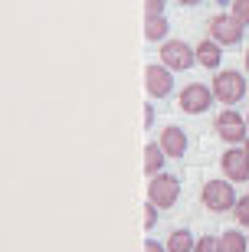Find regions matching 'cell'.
<instances>
[{"mask_svg": "<svg viewBox=\"0 0 249 252\" xmlns=\"http://www.w3.org/2000/svg\"><path fill=\"white\" fill-rule=\"evenodd\" d=\"M210 33L216 43H226V46H233V43H240L243 36V23L233 13H216V17L210 20Z\"/></svg>", "mask_w": 249, "mask_h": 252, "instance_id": "cell-5", "label": "cell"}, {"mask_svg": "<svg viewBox=\"0 0 249 252\" xmlns=\"http://www.w3.org/2000/svg\"><path fill=\"white\" fill-rule=\"evenodd\" d=\"M177 196H180V184H177V177H171V174H154L148 184V200L154 206H161V210H167V206L177 203Z\"/></svg>", "mask_w": 249, "mask_h": 252, "instance_id": "cell-2", "label": "cell"}, {"mask_svg": "<svg viewBox=\"0 0 249 252\" xmlns=\"http://www.w3.org/2000/svg\"><path fill=\"white\" fill-rule=\"evenodd\" d=\"M200 200L213 213H223V210H233L236 206V193H233V187L226 180H207L203 190H200Z\"/></svg>", "mask_w": 249, "mask_h": 252, "instance_id": "cell-1", "label": "cell"}, {"mask_svg": "<svg viewBox=\"0 0 249 252\" xmlns=\"http://www.w3.org/2000/svg\"><path fill=\"white\" fill-rule=\"evenodd\" d=\"M144 210H148V213H144V226H148V229H151V226H154V223H157V213H154V203H148V206H144Z\"/></svg>", "mask_w": 249, "mask_h": 252, "instance_id": "cell-20", "label": "cell"}, {"mask_svg": "<svg viewBox=\"0 0 249 252\" xmlns=\"http://www.w3.org/2000/svg\"><path fill=\"white\" fill-rule=\"evenodd\" d=\"M246 151H249V144H246Z\"/></svg>", "mask_w": 249, "mask_h": 252, "instance_id": "cell-24", "label": "cell"}, {"mask_svg": "<svg viewBox=\"0 0 249 252\" xmlns=\"http://www.w3.org/2000/svg\"><path fill=\"white\" fill-rule=\"evenodd\" d=\"M220 252H246V239H243L236 229L220 236Z\"/></svg>", "mask_w": 249, "mask_h": 252, "instance_id": "cell-14", "label": "cell"}, {"mask_svg": "<svg viewBox=\"0 0 249 252\" xmlns=\"http://www.w3.org/2000/svg\"><path fill=\"white\" fill-rule=\"evenodd\" d=\"M144 252H167V249H161L157 239H148V243H144Z\"/></svg>", "mask_w": 249, "mask_h": 252, "instance_id": "cell-21", "label": "cell"}, {"mask_svg": "<svg viewBox=\"0 0 249 252\" xmlns=\"http://www.w3.org/2000/svg\"><path fill=\"white\" fill-rule=\"evenodd\" d=\"M167 30H171V27H167L164 17H148V20H144V36H148V39H161Z\"/></svg>", "mask_w": 249, "mask_h": 252, "instance_id": "cell-15", "label": "cell"}, {"mask_svg": "<svg viewBox=\"0 0 249 252\" xmlns=\"http://www.w3.org/2000/svg\"><path fill=\"white\" fill-rule=\"evenodd\" d=\"M246 125H249V118H246Z\"/></svg>", "mask_w": 249, "mask_h": 252, "instance_id": "cell-25", "label": "cell"}, {"mask_svg": "<svg viewBox=\"0 0 249 252\" xmlns=\"http://www.w3.org/2000/svg\"><path fill=\"white\" fill-rule=\"evenodd\" d=\"M161 59H164L167 69H190L197 63V49H190L180 39H167L164 46H161Z\"/></svg>", "mask_w": 249, "mask_h": 252, "instance_id": "cell-4", "label": "cell"}, {"mask_svg": "<svg viewBox=\"0 0 249 252\" xmlns=\"http://www.w3.org/2000/svg\"><path fill=\"white\" fill-rule=\"evenodd\" d=\"M194 252H220V243H213V236H203L200 243L194 246Z\"/></svg>", "mask_w": 249, "mask_h": 252, "instance_id": "cell-18", "label": "cell"}, {"mask_svg": "<svg viewBox=\"0 0 249 252\" xmlns=\"http://www.w3.org/2000/svg\"><path fill=\"white\" fill-rule=\"evenodd\" d=\"M161 154H164V148H161V144H148V148H144V170H148L151 177L161 170V160H164Z\"/></svg>", "mask_w": 249, "mask_h": 252, "instance_id": "cell-13", "label": "cell"}, {"mask_svg": "<svg viewBox=\"0 0 249 252\" xmlns=\"http://www.w3.org/2000/svg\"><path fill=\"white\" fill-rule=\"evenodd\" d=\"M216 131H220L223 141H230V144H240L243 138H246V122H243L236 112H223L220 118H216Z\"/></svg>", "mask_w": 249, "mask_h": 252, "instance_id": "cell-9", "label": "cell"}, {"mask_svg": "<svg viewBox=\"0 0 249 252\" xmlns=\"http://www.w3.org/2000/svg\"><path fill=\"white\" fill-rule=\"evenodd\" d=\"M213 95H216L220 102H226V105L240 102L243 95H246V82H243V75L240 72H220L216 79H213Z\"/></svg>", "mask_w": 249, "mask_h": 252, "instance_id": "cell-3", "label": "cell"}, {"mask_svg": "<svg viewBox=\"0 0 249 252\" xmlns=\"http://www.w3.org/2000/svg\"><path fill=\"white\" fill-rule=\"evenodd\" d=\"M148 17H164V0H144Z\"/></svg>", "mask_w": 249, "mask_h": 252, "instance_id": "cell-19", "label": "cell"}, {"mask_svg": "<svg viewBox=\"0 0 249 252\" xmlns=\"http://www.w3.org/2000/svg\"><path fill=\"white\" fill-rule=\"evenodd\" d=\"M210 105H213V92L207 89V85H200V82L187 85L184 92H180V108H184L187 115H203Z\"/></svg>", "mask_w": 249, "mask_h": 252, "instance_id": "cell-6", "label": "cell"}, {"mask_svg": "<svg viewBox=\"0 0 249 252\" xmlns=\"http://www.w3.org/2000/svg\"><path fill=\"white\" fill-rule=\"evenodd\" d=\"M144 79H148V92L154 95V98H167L171 89H174V75H171L167 65H148Z\"/></svg>", "mask_w": 249, "mask_h": 252, "instance_id": "cell-7", "label": "cell"}, {"mask_svg": "<svg viewBox=\"0 0 249 252\" xmlns=\"http://www.w3.org/2000/svg\"><path fill=\"white\" fill-rule=\"evenodd\" d=\"M246 69H249V49H246Z\"/></svg>", "mask_w": 249, "mask_h": 252, "instance_id": "cell-23", "label": "cell"}, {"mask_svg": "<svg viewBox=\"0 0 249 252\" xmlns=\"http://www.w3.org/2000/svg\"><path fill=\"white\" fill-rule=\"evenodd\" d=\"M233 3V17L240 20L243 27H249V0H230Z\"/></svg>", "mask_w": 249, "mask_h": 252, "instance_id": "cell-16", "label": "cell"}, {"mask_svg": "<svg viewBox=\"0 0 249 252\" xmlns=\"http://www.w3.org/2000/svg\"><path fill=\"white\" fill-rule=\"evenodd\" d=\"M161 148H164L167 158H184L187 154V134L180 128H164V134H161Z\"/></svg>", "mask_w": 249, "mask_h": 252, "instance_id": "cell-10", "label": "cell"}, {"mask_svg": "<svg viewBox=\"0 0 249 252\" xmlns=\"http://www.w3.org/2000/svg\"><path fill=\"white\" fill-rule=\"evenodd\" d=\"M233 216H236V223H240V226H249V196L233 206Z\"/></svg>", "mask_w": 249, "mask_h": 252, "instance_id": "cell-17", "label": "cell"}, {"mask_svg": "<svg viewBox=\"0 0 249 252\" xmlns=\"http://www.w3.org/2000/svg\"><path fill=\"white\" fill-rule=\"evenodd\" d=\"M220 164H223V170H226L230 180H249V151L233 148L220 158Z\"/></svg>", "mask_w": 249, "mask_h": 252, "instance_id": "cell-8", "label": "cell"}, {"mask_svg": "<svg viewBox=\"0 0 249 252\" xmlns=\"http://www.w3.org/2000/svg\"><path fill=\"white\" fill-rule=\"evenodd\" d=\"M184 7H197V3H203V0H180Z\"/></svg>", "mask_w": 249, "mask_h": 252, "instance_id": "cell-22", "label": "cell"}, {"mask_svg": "<svg viewBox=\"0 0 249 252\" xmlns=\"http://www.w3.org/2000/svg\"><path fill=\"white\" fill-rule=\"evenodd\" d=\"M167 252H194V236L187 229H174L167 239Z\"/></svg>", "mask_w": 249, "mask_h": 252, "instance_id": "cell-12", "label": "cell"}, {"mask_svg": "<svg viewBox=\"0 0 249 252\" xmlns=\"http://www.w3.org/2000/svg\"><path fill=\"white\" fill-rule=\"evenodd\" d=\"M220 59H223V53H220V46H216L213 39H203L200 46H197V63H200V65L216 69V65H220Z\"/></svg>", "mask_w": 249, "mask_h": 252, "instance_id": "cell-11", "label": "cell"}]
</instances>
